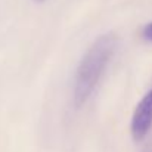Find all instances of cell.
Returning a JSON list of instances; mask_svg holds the SVG:
<instances>
[{
	"mask_svg": "<svg viewBox=\"0 0 152 152\" xmlns=\"http://www.w3.org/2000/svg\"><path fill=\"white\" fill-rule=\"evenodd\" d=\"M117 36L112 33L103 34L95 40L89 50L81 58L74 83V105L81 106L93 95L101 77L103 75L117 48Z\"/></svg>",
	"mask_w": 152,
	"mask_h": 152,
	"instance_id": "cell-1",
	"label": "cell"
},
{
	"mask_svg": "<svg viewBox=\"0 0 152 152\" xmlns=\"http://www.w3.org/2000/svg\"><path fill=\"white\" fill-rule=\"evenodd\" d=\"M152 127V89L140 99L137 103L134 112H133V118H132V124H130V132L132 136L136 142H142L146 134L149 133Z\"/></svg>",
	"mask_w": 152,
	"mask_h": 152,
	"instance_id": "cell-2",
	"label": "cell"
},
{
	"mask_svg": "<svg viewBox=\"0 0 152 152\" xmlns=\"http://www.w3.org/2000/svg\"><path fill=\"white\" fill-rule=\"evenodd\" d=\"M142 36H143L145 40H148V42H151L152 43V22L146 24V25L143 27V30H142Z\"/></svg>",
	"mask_w": 152,
	"mask_h": 152,
	"instance_id": "cell-3",
	"label": "cell"
},
{
	"mask_svg": "<svg viewBox=\"0 0 152 152\" xmlns=\"http://www.w3.org/2000/svg\"><path fill=\"white\" fill-rule=\"evenodd\" d=\"M143 152H152V145H151V146H148V148H146Z\"/></svg>",
	"mask_w": 152,
	"mask_h": 152,
	"instance_id": "cell-4",
	"label": "cell"
},
{
	"mask_svg": "<svg viewBox=\"0 0 152 152\" xmlns=\"http://www.w3.org/2000/svg\"><path fill=\"white\" fill-rule=\"evenodd\" d=\"M34 1H37V3H43V1H46V0H34Z\"/></svg>",
	"mask_w": 152,
	"mask_h": 152,
	"instance_id": "cell-5",
	"label": "cell"
}]
</instances>
